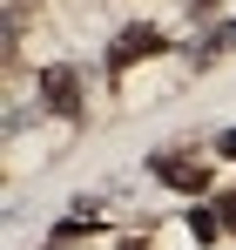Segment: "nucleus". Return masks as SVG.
<instances>
[{
	"label": "nucleus",
	"instance_id": "nucleus-1",
	"mask_svg": "<svg viewBox=\"0 0 236 250\" xmlns=\"http://www.w3.org/2000/svg\"><path fill=\"white\" fill-rule=\"evenodd\" d=\"M149 176H156L162 189H176L182 203H216V189H223V176H216V156L202 149V142H169V149H149Z\"/></svg>",
	"mask_w": 236,
	"mask_h": 250
},
{
	"label": "nucleus",
	"instance_id": "nucleus-6",
	"mask_svg": "<svg viewBox=\"0 0 236 250\" xmlns=\"http://www.w3.org/2000/svg\"><path fill=\"white\" fill-rule=\"evenodd\" d=\"M216 216H223V230L236 237V183H223V189H216Z\"/></svg>",
	"mask_w": 236,
	"mask_h": 250
},
{
	"label": "nucleus",
	"instance_id": "nucleus-5",
	"mask_svg": "<svg viewBox=\"0 0 236 250\" xmlns=\"http://www.w3.org/2000/svg\"><path fill=\"white\" fill-rule=\"evenodd\" d=\"M209 156H216V163H236V122L209 135Z\"/></svg>",
	"mask_w": 236,
	"mask_h": 250
},
{
	"label": "nucleus",
	"instance_id": "nucleus-4",
	"mask_svg": "<svg viewBox=\"0 0 236 250\" xmlns=\"http://www.w3.org/2000/svg\"><path fill=\"white\" fill-rule=\"evenodd\" d=\"M182 223H189V237H196L202 250L230 237V230H223V216H216V203H189V209H182Z\"/></svg>",
	"mask_w": 236,
	"mask_h": 250
},
{
	"label": "nucleus",
	"instance_id": "nucleus-3",
	"mask_svg": "<svg viewBox=\"0 0 236 250\" xmlns=\"http://www.w3.org/2000/svg\"><path fill=\"white\" fill-rule=\"evenodd\" d=\"M169 54H176V34H169V27H156V21H128V27H115V41L101 47V75L121 82V75L149 68V61H169Z\"/></svg>",
	"mask_w": 236,
	"mask_h": 250
},
{
	"label": "nucleus",
	"instance_id": "nucleus-2",
	"mask_svg": "<svg viewBox=\"0 0 236 250\" xmlns=\"http://www.w3.org/2000/svg\"><path fill=\"white\" fill-rule=\"evenodd\" d=\"M34 108L61 128H81L95 108V75L81 61H40L34 68Z\"/></svg>",
	"mask_w": 236,
	"mask_h": 250
}]
</instances>
